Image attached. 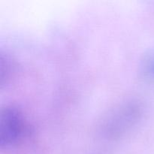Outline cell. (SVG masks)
Instances as JSON below:
<instances>
[{"label": "cell", "instance_id": "1", "mask_svg": "<svg viewBox=\"0 0 154 154\" xmlns=\"http://www.w3.org/2000/svg\"><path fill=\"white\" fill-rule=\"evenodd\" d=\"M23 119L20 113L13 108L6 107L1 111L0 146L8 147L16 144L24 132Z\"/></svg>", "mask_w": 154, "mask_h": 154}]
</instances>
